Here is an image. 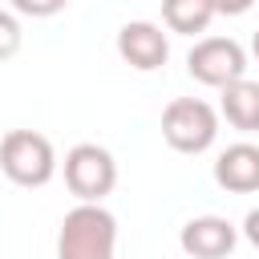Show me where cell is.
I'll return each instance as SVG.
<instances>
[{
  "instance_id": "obj_8",
  "label": "cell",
  "mask_w": 259,
  "mask_h": 259,
  "mask_svg": "<svg viewBox=\"0 0 259 259\" xmlns=\"http://www.w3.org/2000/svg\"><path fill=\"white\" fill-rule=\"evenodd\" d=\"M214 182L231 194H251L259 190V146L235 142L214 158Z\"/></svg>"
},
{
  "instance_id": "obj_15",
  "label": "cell",
  "mask_w": 259,
  "mask_h": 259,
  "mask_svg": "<svg viewBox=\"0 0 259 259\" xmlns=\"http://www.w3.org/2000/svg\"><path fill=\"white\" fill-rule=\"evenodd\" d=\"M251 53H255V57H259V32H255V36H251Z\"/></svg>"
},
{
  "instance_id": "obj_7",
  "label": "cell",
  "mask_w": 259,
  "mask_h": 259,
  "mask_svg": "<svg viewBox=\"0 0 259 259\" xmlns=\"http://www.w3.org/2000/svg\"><path fill=\"white\" fill-rule=\"evenodd\" d=\"M235 243H239V227L227 223L223 214H198L178 231V247L190 259H227Z\"/></svg>"
},
{
  "instance_id": "obj_1",
  "label": "cell",
  "mask_w": 259,
  "mask_h": 259,
  "mask_svg": "<svg viewBox=\"0 0 259 259\" xmlns=\"http://www.w3.org/2000/svg\"><path fill=\"white\" fill-rule=\"evenodd\" d=\"M117 219L101 202H77L57 231V259H113Z\"/></svg>"
},
{
  "instance_id": "obj_14",
  "label": "cell",
  "mask_w": 259,
  "mask_h": 259,
  "mask_svg": "<svg viewBox=\"0 0 259 259\" xmlns=\"http://www.w3.org/2000/svg\"><path fill=\"white\" fill-rule=\"evenodd\" d=\"M243 239L259 251V206H255V210H247V219H243Z\"/></svg>"
},
{
  "instance_id": "obj_4",
  "label": "cell",
  "mask_w": 259,
  "mask_h": 259,
  "mask_svg": "<svg viewBox=\"0 0 259 259\" xmlns=\"http://www.w3.org/2000/svg\"><path fill=\"white\" fill-rule=\"evenodd\" d=\"M186 69H190V77L198 85L227 89V85H235V81L247 77V53L231 36H202L186 53Z\"/></svg>"
},
{
  "instance_id": "obj_5",
  "label": "cell",
  "mask_w": 259,
  "mask_h": 259,
  "mask_svg": "<svg viewBox=\"0 0 259 259\" xmlns=\"http://www.w3.org/2000/svg\"><path fill=\"white\" fill-rule=\"evenodd\" d=\"M65 186L81 198V202H101L113 186H117V162L105 146L97 142H81L65 154Z\"/></svg>"
},
{
  "instance_id": "obj_12",
  "label": "cell",
  "mask_w": 259,
  "mask_h": 259,
  "mask_svg": "<svg viewBox=\"0 0 259 259\" xmlns=\"http://www.w3.org/2000/svg\"><path fill=\"white\" fill-rule=\"evenodd\" d=\"M20 16H32V20H45V16H57L69 0H8Z\"/></svg>"
},
{
  "instance_id": "obj_3",
  "label": "cell",
  "mask_w": 259,
  "mask_h": 259,
  "mask_svg": "<svg viewBox=\"0 0 259 259\" xmlns=\"http://www.w3.org/2000/svg\"><path fill=\"white\" fill-rule=\"evenodd\" d=\"M162 138L178 154H202L219 138V113L202 97H174L162 109Z\"/></svg>"
},
{
  "instance_id": "obj_11",
  "label": "cell",
  "mask_w": 259,
  "mask_h": 259,
  "mask_svg": "<svg viewBox=\"0 0 259 259\" xmlns=\"http://www.w3.org/2000/svg\"><path fill=\"white\" fill-rule=\"evenodd\" d=\"M20 40H24V32H20V20H16L12 12H4V8H0V61L16 57Z\"/></svg>"
},
{
  "instance_id": "obj_6",
  "label": "cell",
  "mask_w": 259,
  "mask_h": 259,
  "mask_svg": "<svg viewBox=\"0 0 259 259\" xmlns=\"http://www.w3.org/2000/svg\"><path fill=\"white\" fill-rule=\"evenodd\" d=\"M117 57L125 65L142 69V73H154V69L166 65L170 40H166L162 24H154V20H130V24L117 28Z\"/></svg>"
},
{
  "instance_id": "obj_9",
  "label": "cell",
  "mask_w": 259,
  "mask_h": 259,
  "mask_svg": "<svg viewBox=\"0 0 259 259\" xmlns=\"http://www.w3.org/2000/svg\"><path fill=\"white\" fill-rule=\"evenodd\" d=\"M223 117L243 130V134H255L259 130V81H235L223 89Z\"/></svg>"
},
{
  "instance_id": "obj_2",
  "label": "cell",
  "mask_w": 259,
  "mask_h": 259,
  "mask_svg": "<svg viewBox=\"0 0 259 259\" xmlns=\"http://www.w3.org/2000/svg\"><path fill=\"white\" fill-rule=\"evenodd\" d=\"M0 170L16 186H45L57 174L53 142L36 130H8L0 138Z\"/></svg>"
},
{
  "instance_id": "obj_13",
  "label": "cell",
  "mask_w": 259,
  "mask_h": 259,
  "mask_svg": "<svg viewBox=\"0 0 259 259\" xmlns=\"http://www.w3.org/2000/svg\"><path fill=\"white\" fill-rule=\"evenodd\" d=\"M206 4H210V12H214V16H243L255 0H206Z\"/></svg>"
},
{
  "instance_id": "obj_10",
  "label": "cell",
  "mask_w": 259,
  "mask_h": 259,
  "mask_svg": "<svg viewBox=\"0 0 259 259\" xmlns=\"http://www.w3.org/2000/svg\"><path fill=\"white\" fill-rule=\"evenodd\" d=\"M210 20H214V12L206 0H162V24L170 32L194 36V32H206Z\"/></svg>"
}]
</instances>
